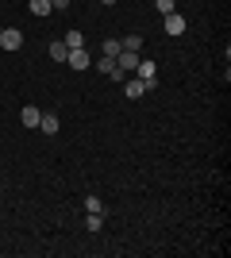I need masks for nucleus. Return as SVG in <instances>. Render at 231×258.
I'll return each instance as SVG.
<instances>
[{
	"instance_id": "4",
	"label": "nucleus",
	"mask_w": 231,
	"mask_h": 258,
	"mask_svg": "<svg viewBox=\"0 0 231 258\" xmlns=\"http://www.w3.org/2000/svg\"><path fill=\"white\" fill-rule=\"evenodd\" d=\"M66 62H69V70H89V66H93V58H89L85 46H77V50L66 54Z\"/></svg>"
},
{
	"instance_id": "19",
	"label": "nucleus",
	"mask_w": 231,
	"mask_h": 258,
	"mask_svg": "<svg viewBox=\"0 0 231 258\" xmlns=\"http://www.w3.org/2000/svg\"><path fill=\"white\" fill-rule=\"evenodd\" d=\"M0 166H4V162H0Z\"/></svg>"
},
{
	"instance_id": "9",
	"label": "nucleus",
	"mask_w": 231,
	"mask_h": 258,
	"mask_svg": "<svg viewBox=\"0 0 231 258\" xmlns=\"http://www.w3.org/2000/svg\"><path fill=\"white\" fill-rule=\"evenodd\" d=\"M93 66H97V70H100L104 77H112V74H116V58H108V54H100V58H97Z\"/></svg>"
},
{
	"instance_id": "11",
	"label": "nucleus",
	"mask_w": 231,
	"mask_h": 258,
	"mask_svg": "<svg viewBox=\"0 0 231 258\" xmlns=\"http://www.w3.org/2000/svg\"><path fill=\"white\" fill-rule=\"evenodd\" d=\"M46 54H50V58H54V62H66V43H50V46H46Z\"/></svg>"
},
{
	"instance_id": "6",
	"label": "nucleus",
	"mask_w": 231,
	"mask_h": 258,
	"mask_svg": "<svg viewBox=\"0 0 231 258\" xmlns=\"http://www.w3.org/2000/svg\"><path fill=\"white\" fill-rule=\"evenodd\" d=\"M39 119H43V112L35 104H23V112H20V123L23 127H39Z\"/></svg>"
},
{
	"instance_id": "5",
	"label": "nucleus",
	"mask_w": 231,
	"mask_h": 258,
	"mask_svg": "<svg viewBox=\"0 0 231 258\" xmlns=\"http://www.w3.org/2000/svg\"><path fill=\"white\" fill-rule=\"evenodd\" d=\"M123 93L131 100H139V97H146L150 89H146V81H139V77H123Z\"/></svg>"
},
{
	"instance_id": "12",
	"label": "nucleus",
	"mask_w": 231,
	"mask_h": 258,
	"mask_svg": "<svg viewBox=\"0 0 231 258\" xmlns=\"http://www.w3.org/2000/svg\"><path fill=\"white\" fill-rule=\"evenodd\" d=\"M120 43H123V50H135V54H139V50H143V35H127V39H120Z\"/></svg>"
},
{
	"instance_id": "3",
	"label": "nucleus",
	"mask_w": 231,
	"mask_h": 258,
	"mask_svg": "<svg viewBox=\"0 0 231 258\" xmlns=\"http://www.w3.org/2000/svg\"><path fill=\"white\" fill-rule=\"evenodd\" d=\"M162 27H166V35H174V39H177V35H185L189 23H185L181 12H170V16H162Z\"/></svg>"
},
{
	"instance_id": "2",
	"label": "nucleus",
	"mask_w": 231,
	"mask_h": 258,
	"mask_svg": "<svg viewBox=\"0 0 231 258\" xmlns=\"http://www.w3.org/2000/svg\"><path fill=\"white\" fill-rule=\"evenodd\" d=\"M20 46H23L20 27H0V50H20Z\"/></svg>"
},
{
	"instance_id": "13",
	"label": "nucleus",
	"mask_w": 231,
	"mask_h": 258,
	"mask_svg": "<svg viewBox=\"0 0 231 258\" xmlns=\"http://www.w3.org/2000/svg\"><path fill=\"white\" fill-rule=\"evenodd\" d=\"M154 12H158V16H170V12H177V0H154Z\"/></svg>"
},
{
	"instance_id": "18",
	"label": "nucleus",
	"mask_w": 231,
	"mask_h": 258,
	"mask_svg": "<svg viewBox=\"0 0 231 258\" xmlns=\"http://www.w3.org/2000/svg\"><path fill=\"white\" fill-rule=\"evenodd\" d=\"M100 4H116V0H100Z\"/></svg>"
},
{
	"instance_id": "17",
	"label": "nucleus",
	"mask_w": 231,
	"mask_h": 258,
	"mask_svg": "<svg viewBox=\"0 0 231 258\" xmlns=\"http://www.w3.org/2000/svg\"><path fill=\"white\" fill-rule=\"evenodd\" d=\"M50 8H54V12H66V8H69V0H50Z\"/></svg>"
},
{
	"instance_id": "15",
	"label": "nucleus",
	"mask_w": 231,
	"mask_h": 258,
	"mask_svg": "<svg viewBox=\"0 0 231 258\" xmlns=\"http://www.w3.org/2000/svg\"><path fill=\"white\" fill-rule=\"evenodd\" d=\"M120 50H123V43H120V39H104V54H108V58H116Z\"/></svg>"
},
{
	"instance_id": "8",
	"label": "nucleus",
	"mask_w": 231,
	"mask_h": 258,
	"mask_svg": "<svg viewBox=\"0 0 231 258\" xmlns=\"http://www.w3.org/2000/svg\"><path fill=\"white\" fill-rule=\"evenodd\" d=\"M27 8H31V16H39V20H43V16H50V0H27Z\"/></svg>"
},
{
	"instance_id": "10",
	"label": "nucleus",
	"mask_w": 231,
	"mask_h": 258,
	"mask_svg": "<svg viewBox=\"0 0 231 258\" xmlns=\"http://www.w3.org/2000/svg\"><path fill=\"white\" fill-rule=\"evenodd\" d=\"M62 43H66V50H77V46H85V35H81V31H66Z\"/></svg>"
},
{
	"instance_id": "14",
	"label": "nucleus",
	"mask_w": 231,
	"mask_h": 258,
	"mask_svg": "<svg viewBox=\"0 0 231 258\" xmlns=\"http://www.w3.org/2000/svg\"><path fill=\"white\" fill-rule=\"evenodd\" d=\"M85 227H89V231H100V227H104V212H89Z\"/></svg>"
},
{
	"instance_id": "1",
	"label": "nucleus",
	"mask_w": 231,
	"mask_h": 258,
	"mask_svg": "<svg viewBox=\"0 0 231 258\" xmlns=\"http://www.w3.org/2000/svg\"><path fill=\"white\" fill-rule=\"evenodd\" d=\"M135 77L139 81H146V89L158 85V62H146V58H139V66H135Z\"/></svg>"
},
{
	"instance_id": "7",
	"label": "nucleus",
	"mask_w": 231,
	"mask_h": 258,
	"mask_svg": "<svg viewBox=\"0 0 231 258\" xmlns=\"http://www.w3.org/2000/svg\"><path fill=\"white\" fill-rule=\"evenodd\" d=\"M58 127H62V119H58L54 112H43V119H39V131H43V135H58Z\"/></svg>"
},
{
	"instance_id": "16",
	"label": "nucleus",
	"mask_w": 231,
	"mask_h": 258,
	"mask_svg": "<svg viewBox=\"0 0 231 258\" xmlns=\"http://www.w3.org/2000/svg\"><path fill=\"white\" fill-rule=\"evenodd\" d=\"M85 212H104V201L100 197H85Z\"/></svg>"
}]
</instances>
